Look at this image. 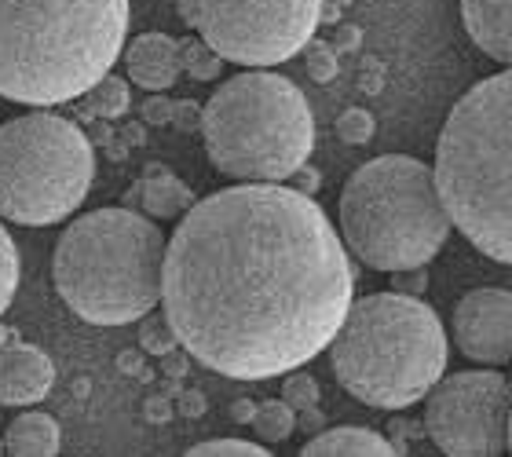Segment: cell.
<instances>
[{
  "instance_id": "1",
  "label": "cell",
  "mask_w": 512,
  "mask_h": 457,
  "mask_svg": "<svg viewBox=\"0 0 512 457\" xmlns=\"http://www.w3.org/2000/svg\"><path fill=\"white\" fill-rule=\"evenodd\" d=\"M352 300L348 245L297 187H224L194 202L165 242L161 315L220 377L300 370L330 348Z\"/></svg>"
},
{
  "instance_id": "2",
  "label": "cell",
  "mask_w": 512,
  "mask_h": 457,
  "mask_svg": "<svg viewBox=\"0 0 512 457\" xmlns=\"http://www.w3.org/2000/svg\"><path fill=\"white\" fill-rule=\"evenodd\" d=\"M128 0H0V96L74 103L125 52Z\"/></svg>"
},
{
  "instance_id": "3",
  "label": "cell",
  "mask_w": 512,
  "mask_h": 457,
  "mask_svg": "<svg viewBox=\"0 0 512 457\" xmlns=\"http://www.w3.org/2000/svg\"><path fill=\"white\" fill-rule=\"evenodd\" d=\"M432 172L450 224L483 256L512 267V66L454 103Z\"/></svg>"
},
{
  "instance_id": "4",
  "label": "cell",
  "mask_w": 512,
  "mask_h": 457,
  "mask_svg": "<svg viewBox=\"0 0 512 457\" xmlns=\"http://www.w3.org/2000/svg\"><path fill=\"white\" fill-rule=\"evenodd\" d=\"M341 388L374 410H406L447 373V330L421 297L388 289L352 300L330 341Z\"/></svg>"
},
{
  "instance_id": "5",
  "label": "cell",
  "mask_w": 512,
  "mask_h": 457,
  "mask_svg": "<svg viewBox=\"0 0 512 457\" xmlns=\"http://www.w3.org/2000/svg\"><path fill=\"white\" fill-rule=\"evenodd\" d=\"M165 234L139 209H96L66 227L52 256L55 293L92 326H128L161 304Z\"/></svg>"
},
{
  "instance_id": "6",
  "label": "cell",
  "mask_w": 512,
  "mask_h": 457,
  "mask_svg": "<svg viewBox=\"0 0 512 457\" xmlns=\"http://www.w3.org/2000/svg\"><path fill=\"white\" fill-rule=\"evenodd\" d=\"M341 242L374 271L425 267L447 245L450 216L443 209L432 165L406 154H384L348 176L337 202Z\"/></svg>"
},
{
  "instance_id": "7",
  "label": "cell",
  "mask_w": 512,
  "mask_h": 457,
  "mask_svg": "<svg viewBox=\"0 0 512 457\" xmlns=\"http://www.w3.org/2000/svg\"><path fill=\"white\" fill-rule=\"evenodd\" d=\"M205 154L238 183H286L315 150V117L289 77L249 70L202 107Z\"/></svg>"
},
{
  "instance_id": "8",
  "label": "cell",
  "mask_w": 512,
  "mask_h": 457,
  "mask_svg": "<svg viewBox=\"0 0 512 457\" xmlns=\"http://www.w3.org/2000/svg\"><path fill=\"white\" fill-rule=\"evenodd\" d=\"M96 150L70 117L30 110L0 125V220L48 227L81 209Z\"/></svg>"
},
{
  "instance_id": "9",
  "label": "cell",
  "mask_w": 512,
  "mask_h": 457,
  "mask_svg": "<svg viewBox=\"0 0 512 457\" xmlns=\"http://www.w3.org/2000/svg\"><path fill=\"white\" fill-rule=\"evenodd\" d=\"M322 22V0H198L202 41L224 63L278 66L304 52Z\"/></svg>"
},
{
  "instance_id": "10",
  "label": "cell",
  "mask_w": 512,
  "mask_h": 457,
  "mask_svg": "<svg viewBox=\"0 0 512 457\" xmlns=\"http://www.w3.org/2000/svg\"><path fill=\"white\" fill-rule=\"evenodd\" d=\"M512 384L505 373H443L425 395V432L447 457L509 454Z\"/></svg>"
},
{
  "instance_id": "11",
  "label": "cell",
  "mask_w": 512,
  "mask_h": 457,
  "mask_svg": "<svg viewBox=\"0 0 512 457\" xmlns=\"http://www.w3.org/2000/svg\"><path fill=\"white\" fill-rule=\"evenodd\" d=\"M454 341L461 355L483 366L512 362V293L505 289H472L454 308Z\"/></svg>"
},
{
  "instance_id": "12",
  "label": "cell",
  "mask_w": 512,
  "mask_h": 457,
  "mask_svg": "<svg viewBox=\"0 0 512 457\" xmlns=\"http://www.w3.org/2000/svg\"><path fill=\"white\" fill-rule=\"evenodd\" d=\"M55 384V362L33 344L0 348V403L33 406L48 399Z\"/></svg>"
},
{
  "instance_id": "13",
  "label": "cell",
  "mask_w": 512,
  "mask_h": 457,
  "mask_svg": "<svg viewBox=\"0 0 512 457\" xmlns=\"http://www.w3.org/2000/svg\"><path fill=\"white\" fill-rule=\"evenodd\" d=\"M121 55H125V70L132 77V85L147 88V92H165L180 81L183 41H176L169 33H139Z\"/></svg>"
},
{
  "instance_id": "14",
  "label": "cell",
  "mask_w": 512,
  "mask_h": 457,
  "mask_svg": "<svg viewBox=\"0 0 512 457\" xmlns=\"http://www.w3.org/2000/svg\"><path fill=\"white\" fill-rule=\"evenodd\" d=\"M461 22L483 55L512 66V0H461Z\"/></svg>"
},
{
  "instance_id": "15",
  "label": "cell",
  "mask_w": 512,
  "mask_h": 457,
  "mask_svg": "<svg viewBox=\"0 0 512 457\" xmlns=\"http://www.w3.org/2000/svg\"><path fill=\"white\" fill-rule=\"evenodd\" d=\"M304 457H399V443L374 428L341 425V428H322L304 443Z\"/></svg>"
},
{
  "instance_id": "16",
  "label": "cell",
  "mask_w": 512,
  "mask_h": 457,
  "mask_svg": "<svg viewBox=\"0 0 512 457\" xmlns=\"http://www.w3.org/2000/svg\"><path fill=\"white\" fill-rule=\"evenodd\" d=\"M128 205L139 209L147 216H158V220H172V216H183L194 205L191 187L183 180H176L172 172L165 169H150V176L128 191Z\"/></svg>"
},
{
  "instance_id": "17",
  "label": "cell",
  "mask_w": 512,
  "mask_h": 457,
  "mask_svg": "<svg viewBox=\"0 0 512 457\" xmlns=\"http://www.w3.org/2000/svg\"><path fill=\"white\" fill-rule=\"evenodd\" d=\"M63 447V436H59V425H55L52 414H41V410H26L8 425L4 432V454H19V457H52Z\"/></svg>"
},
{
  "instance_id": "18",
  "label": "cell",
  "mask_w": 512,
  "mask_h": 457,
  "mask_svg": "<svg viewBox=\"0 0 512 457\" xmlns=\"http://www.w3.org/2000/svg\"><path fill=\"white\" fill-rule=\"evenodd\" d=\"M77 103H81V114L114 121V117H121L132 107V92H128V81H121V77H114V74H103Z\"/></svg>"
},
{
  "instance_id": "19",
  "label": "cell",
  "mask_w": 512,
  "mask_h": 457,
  "mask_svg": "<svg viewBox=\"0 0 512 457\" xmlns=\"http://www.w3.org/2000/svg\"><path fill=\"white\" fill-rule=\"evenodd\" d=\"M253 428L260 443H286L297 432V410L286 399H267V403L256 406Z\"/></svg>"
},
{
  "instance_id": "20",
  "label": "cell",
  "mask_w": 512,
  "mask_h": 457,
  "mask_svg": "<svg viewBox=\"0 0 512 457\" xmlns=\"http://www.w3.org/2000/svg\"><path fill=\"white\" fill-rule=\"evenodd\" d=\"M183 70L191 74V81H216L224 70V59L209 48L205 41H183Z\"/></svg>"
},
{
  "instance_id": "21",
  "label": "cell",
  "mask_w": 512,
  "mask_h": 457,
  "mask_svg": "<svg viewBox=\"0 0 512 457\" xmlns=\"http://www.w3.org/2000/svg\"><path fill=\"white\" fill-rule=\"evenodd\" d=\"M15 289H19V249H15L8 227L0 224V315L8 311Z\"/></svg>"
},
{
  "instance_id": "22",
  "label": "cell",
  "mask_w": 512,
  "mask_h": 457,
  "mask_svg": "<svg viewBox=\"0 0 512 457\" xmlns=\"http://www.w3.org/2000/svg\"><path fill=\"white\" fill-rule=\"evenodd\" d=\"M374 114L363 107H352L344 110L341 117H337V136H341V143H348V147H363V143H370L374 139Z\"/></svg>"
},
{
  "instance_id": "23",
  "label": "cell",
  "mask_w": 512,
  "mask_h": 457,
  "mask_svg": "<svg viewBox=\"0 0 512 457\" xmlns=\"http://www.w3.org/2000/svg\"><path fill=\"white\" fill-rule=\"evenodd\" d=\"M286 384H282V399H286L293 410H308V406H319V381L304 370H289L282 373Z\"/></svg>"
},
{
  "instance_id": "24",
  "label": "cell",
  "mask_w": 512,
  "mask_h": 457,
  "mask_svg": "<svg viewBox=\"0 0 512 457\" xmlns=\"http://www.w3.org/2000/svg\"><path fill=\"white\" fill-rule=\"evenodd\" d=\"M191 457H267L271 450H264L260 443L249 439H205L198 447L187 450Z\"/></svg>"
},
{
  "instance_id": "25",
  "label": "cell",
  "mask_w": 512,
  "mask_h": 457,
  "mask_svg": "<svg viewBox=\"0 0 512 457\" xmlns=\"http://www.w3.org/2000/svg\"><path fill=\"white\" fill-rule=\"evenodd\" d=\"M143 348L154 351V355H169L172 348H176V333H172V326L165 322V315H143Z\"/></svg>"
},
{
  "instance_id": "26",
  "label": "cell",
  "mask_w": 512,
  "mask_h": 457,
  "mask_svg": "<svg viewBox=\"0 0 512 457\" xmlns=\"http://www.w3.org/2000/svg\"><path fill=\"white\" fill-rule=\"evenodd\" d=\"M304 52H308V74L315 77L319 85H326V81L337 77V52H333L330 44H322L311 37V41L304 44Z\"/></svg>"
},
{
  "instance_id": "27",
  "label": "cell",
  "mask_w": 512,
  "mask_h": 457,
  "mask_svg": "<svg viewBox=\"0 0 512 457\" xmlns=\"http://www.w3.org/2000/svg\"><path fill=\"white\" fill-rule=\"evenodd\" d=\"M395 289L399 293H410V297H421L428 289L425 267H406V271H395Z\"/></svg>"
},
{
  "instance_id": "28",
  "label": "cell",
  "mask_w": 512,
  "mask_h": 457,
  "mask_svg": "<svg viewBox=\"0 0 512 457\" xmlns=\"http://www.w3.org/2000/svg\"><path fill=\"white\" fill-rule=\"evenodd\" d=\"M169 125L183 128V132H194V128H202V107H194V103H172V121Z\"/></svg>"
},
{
  "instance_id": "29",
  "label": "cell",
  "mask_w": 512,
  "mask_h": 457,
  "mask_svg": "<svg viewBox=\"0 0 512 457\" xmlns=\"http://www.w3.org/2000/svg\"><path fill=\"white\" fill-rule=\"evenodd\" d=\"M143 121H150V125H169L172 99H147V103H143Z\"/></svg>"
},
{
  "instance_id": "30",
  "label": "cell",
  "mask_w": 512,
  "mask_h": 457,
  "mask_svg": "<svg viewBox=\"0 0 512 457\" xmlns=\"http://www.w3.org/2000/svg\"><path fill=\"white\" fill-rule=\"evenodd\" d=\"M297 428H304V432H322L326 428V417H322L319 406H308V410H297Z\"/></svg>"
},
{
  "instance_id": "31",
  "label": "cell",
  "mask_w": 512,
  "mask_h": 457,
  "mask_svg": "<svg viewBox=\"0 0 512 457\" xmlns=\"http://www.w3.org/2000/svg\"><path fill=\"white\" fill-rule=\"evenodd\" d=\"M289 180L297 183V191H300V194H315V191H319V172L308 169V161H304V165H300V169L293 172Z\"/></svg>"
},
{
  "instance_id": "32",
  "label": "cell",
  "mask_w": 512,
  "mask_h": 457,
  "mask_svg": "<svg viewBox=\"0 0 512 457\" xmlns=\"http://www.w3.org/2000/svg\"><path fill=\"white\" fill-rule=\"evenodd\" d=\"M363 44V30L359 26H341V33H337V48L341 52H355Z\"/></svg>"
},
{
  "instance_id": "33",
  "label": "cell",
  "mask_w": 512,
  "mask_h": 457,
  "mask_svg": "<svg viewBox=\"0 0 512 457\" xmlns=\"http://www.w3.org/2000/svg\"><path fill=\"white\" fill-rule=\"evenodd\" d=\"M180 410L187 417H202L205 414V395L202 392H183L180 395Z\"/></svg>"
},
{
  "instance_id": "34",
  "label": "cell",
  "mask_w": 512,
  "mask_h": 457,
  "mask_svg": "<svg viewBox=\"0 0 512 457\" xmlns=\"http://www.w3.org/2000/svg\"><path fill=\"white\" fill-rule=\"evenodd\" d=\"M143 410H147V417L154 421V425H161V421H169V417H172V403H169V399H150Z\"/></svg>"
},
{
  "instance_id": "35",
  "label": "cell",
  "mask_w": 512,
  "mask_h": 457,
  "mask_svg": "<svg viewBox=\"0 0 512 457\" xmlns=\"http://www.w3.org/2000/svg\"><path fill=\"white\" fill-rule=\"evenodd\" d=\"M253 414H256V403H249V399L231 403V421H238V425H253Z\"/></svg>"
},
{
  "instance_id": "36",
  "label": "cell",
  "mask_w": 512,
  "mask_h": 457,
  "mask_svg": "<svg viewBox=\"0 0 512 457\" xmlns=\"http://www.w3.org/2000/svg\"><path fill=\"white\" fill-rule=\"evenodd\" d=\"M363 92H381V66H377V63H366Z\"/></svg>"
},
{
  "instance_id": "37",
  "label": "cell",
  "mask_w": 512,
  "mask_h": 457,
  "mask_svg": "<svg viewBox=\"0 0 512 457\" xmlns=\"http://www.w3.org/2000/svg\"><path fill=\"white\" fill-rule=\"evenodd\" d=\"M180 19L187 26H198V0H180Z\"/></svg>"
},
{
  "instance_id": "38",
  "label": "cell",
  "mask_w": 512,
  "mask_h": 457,
  "mask_svg": "<svg viewBox=\"0 0 512 457\" xmlns=\"http://www.w3.org/2000/svg\"><path fill=\"white\" fill-rule=\"evenodd\" d=\"M509 454H512V406H509Z\"/></svg>"
},
{
  "instance_id": "39",
  "label": "cell",
  "mask_w": 512,
  "mask_h": 457,
  "mask_svg": "<svg viewBox=\"0 0 512 457\" xmlns=\"http://www.w3.org/2000/svg\"><path fill=\"white\" fill-rule=\"evenodd\" d=\"M0 454H4V436H0Z\"/></svg>"
}]
</instances>
